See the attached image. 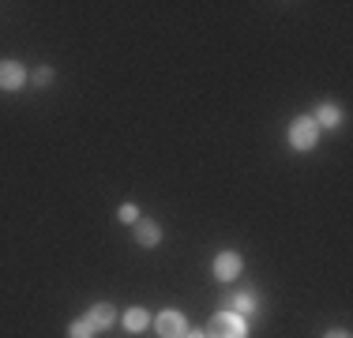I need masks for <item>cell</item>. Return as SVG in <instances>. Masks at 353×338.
<instances>
[{
    "label": "cell",
    "mask_w": 353,
    "mask_h": 338,
    "mask_svg": "<svg viewBox=\"0 0 353 338\" xmlns=\"http://www.w3.org/2000/svg\"><path fill=\"white\" fill-rule=\"evenodd\" d=\"M203 335L207 338H248V327H245V319H241L237 312H218Z\"/></svg>",
    "instance_id": "6da1fadb"
},
{
    "label": "cell",
    "mask_w": 353,
    "mask_h": 338,
    "mask_svg": "<svg viewBox=\"0 0 353 338\" xmlns=\"http://www.w3.org/2000/svg\"><path fill=\"white\" fill-rule=\"evenodd\" d=\"M319 139V124L312 121V117H293L290 121V143L293 150H312Z\"/></svg>",
    "instance_id": "7a4b0ae2"
},
{
    "label": "cell",
    "mask_w": 353,
    "mask_h": 338,
    "mask_svg": "<svg viewBox=\"0 0 353 338\" xmlns=\"http://www.w3.org/2000/svg\"><path fill=\"white\" fill-rule=\"evenodd\" d=\"M154 327H158V335H162V338H184V335H188V319H184L181 316V312H162V316H158L154 319Z\"/></svg>",
    "instance_id": "3957f363"
},
{
    "label": "cell",
    "mask_w": 353,
    "mask_h": 338,
    "mask_svg": "<svg viewBox=\"0 0 353 338\" xmlns=\"http://www.w3.org/2000/svg\"><path fill=\"white\" fill-rule=\"evenodd\" d=\"M27 83V68L15 61H0V90H19Z\"/></svg>",
    "instance_id": "277c9868"
},
{
    "label": "cell",
    "mask_w": 353,
    "mask_h": 338,
    "mask_svg": "<svg viewBox=\"0 0 353 338\" xmlns=\"http://www.w3.org/2000/svg\"><path fill=\"white\" fill-rule=\"evenodd\" d=\"M241 267H245V264H241L237 252H222V256L214 259V278H218V282H233V278L241 275Z\"/></svg>",
    "instance_id": "5b68a950"
},
{
    "label": "cell",
    "mask_w": 353,
    "mask_h": 338,
    "mask_svg": "<svg viewBox=\"0 0 353 338\" xmlns=\"http://www.w3.org/2000/svg\"><path fill=\"white\" fill-rule=\"evenodd\" d=\"M87 324L94 327V331H105V327L117 324V308L113 304H94V308L87 312Z\"/></svg>",
    "instance_id": "8992f818"
},
{
    "label": "cell",
    "mask_w": 353,
    "mask_h": 338,
    "mask_svg": "<svg viewBox=\"0 0 353 338\" xmlns=\"http://www.w3.org/2000/svg\"><path fill=\"white\" fill-rule=\"evenodd\" d=\"M136 241L143 244V248H154V244L162 241V230H158L154 222H139L136 226Z\"/></svg>",
    "instance_id": "52a82bcc"
},
{
    "label": "cell",
    "mask_w": 353,
    "mask_h": 338,
    "mask_svg": "<svg viewBox=\"0 0 353 338\" xmlns=\"http://www.w3.org/2000/svg\"><path fill=\"white\" fill-rule=\"evenodd\" d=\"M312 121H316V124H323V128H334V124L342 121V113H339V109H334V106H319Z\"/></svg>",
    "instance_id": "ba28073f"
},
{
    "label": "cell",
    "mask_w": 353,
    "mask_h": 338,
    "mask_svg": "<svg viewBox=\"0 0 353 338\" xmlns=\"http://www.w3.org/2000/svg\"><path fill=\"white\" fill-rule=\"evenodd\" d=\"M124 327L128 331H143L147 327V308H128L124 312Z\"/></svg>",
    "instance_id": "9c48e42d"
},
{
    "label": "cell",
    "mask_w": 353,
    "mask_h": 338,
    "mask_svg": "<svg viewBox=\"0 0 353 338\" xmlns=\"http://www.w3.org/2000/svg\"><path fill=\"white\" fill-rule=\"evenodd\" d=\"M222 304H233V308H241V312H252L256 308V297H252V293H233V297H225Z\"/></svg>",
    "instance_id": "30bf717a"
},
{
    "label": "cell",
    "mask_w": 353,
    "mask_h": 338,
    "mask_svg": "<svg viewBox=\"0 0 353 338\" xmlns=\"http://www.w3.org/2000/svg\"><path fill=\"white\" fill-rule=\"evenodd\" d=\"M94 335V327L87 324V319H75V324L68 327V338H90Z\"/></svg>",
    "instance_id": "8fae6325"
},
{
    "label": "cell",
    "mask_w": 353,
    "mask_h": 338,
    "mask_svg": "<svg viewBox=\"0 0 353 338\" xmlns=\"http://www.w3.org/2000/svg\"><path fill=\"white\" fill-rule=\"evenodd\" d=\"M117 218H121V222H136L139 218V210H136V203H124L121 210H117Z\"/></svg>",
    "instance_id": "7c38bea8"
},
{
    "label": "cell",
    "mask_w": 353,
    "mask_h": 338,
    "mask_svg": "<svg viewBox=\"0 0 353 338\" xmlns=\"http://www.w3.org/2000/svg\"><path fill=\"white\" fill-rule=\"evenodd\" d=\"M34 83H41V87H46V83H53V72H49V68H38V72H34Z\"/></svg>",
    "instance_id": "4fadbf2b"
},
{
    "label": "cell",
    "mask_w": 353,
    "mask_h": 338,
    "mask_svg": "<svg viewBox=\"0 0 353 338\" xmlns=\"http://www.w3.org/2000/svg\"><path fill=\"white\" fill-rule=\"evenodd\" d=\"M323 338H350V335H346V331H327Z\"/></svg>",
    "instance_id": "5bb4252c"
},
{
    "label": "cell",
    "mask_w": 353,
    "mask_h": 338,
    "mask_svg": "<svg viewBox=\"0 0 353 338\" xmlns=\"http://www.w3.org/2000/svg\"><path fill=\"white\" fill-rule=\"evenodd\" d=\"M184 338H207L203 331H188V335H184Z\"/></svg>",
    "instance_id": "9a60e30c"
}]
</instances>
